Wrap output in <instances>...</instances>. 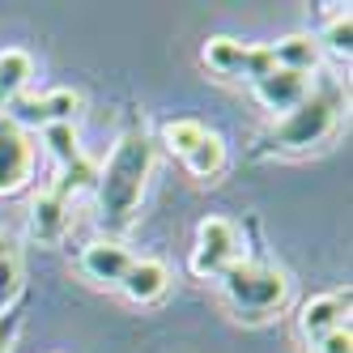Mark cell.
I'll return each mask as SVG.
<instances>
[{
  "mask_svg": "<svg viewBox=\"0 0 353 353\" xmlns=\"http://www.w3.org/2000/svg\"><path fill=\"white\" fill-rule=\"evenodd\" d=\"M43 145H47V154H52L56 162H64V166H68L72 158H81L72 123H47V128H43Z\"/></svg>",
  "mask_w": 353,
  "mask_h": 353,
  "instance_id": "9a60e30c",
  "label": "cell"
},
{
  "mask_svg": "<svg viewBox=\"0 0 353 353\" xmlns=\"http://www.w3.org/2000/svg\"><path fill=\"white\" fill-rule=\"evenodd\" d=\"M34 170V149L26 128H17L9 115H0V196L17 192Z\"/></svg>",
  "mask_w": 353,
  "mask_h": 353,
  "instance_id": "5b68a950",
  "label": "cell"
},
{
  "mask_svg": "<svg viewBox=\"0 0 353 353\" xmlns=\"http://www.w3.org/2000/svg\"><path fill=\"white\" fill-rule=\"evenodd\" d=\"M239 260V234L225 217H209L200 221V234H196V256H192V268L200 276H221Z\"/></svg>",
  "mask_w": 353,
  "mask_h": 353,
  "instance_id": "277c9868",
  "label": "cell"
},
{
  "mask_svg": "<svg viewBox=\"0 0 353 353\" xmlns=\"http://www.w3.org/2000/svg\"><path fill=\"white\" fill-rule=\"evenodd\" d=\"M9 256V243H5V234H0V260H5Z\"/></svg>",
  "mask_w": 353,
  "mask_h": 353,
  "instance_id": "603a6c76",
  "label": "cell"
},
{
  "mask_svg": "<svg viewBox=\"0 0 353 353\" xmlns=\"http://www.w3.org/2000/svg\"><path fill=\"white\" fill-rule=\"evenodd\" d=\"M256 94H260V103L268 107V111H281V115H290L302 98L311 94V85H307V77L302 72H290V68H272L268 77H260L256 81Z\"/></svg>",
  "mask_w": 353,
  "mask_h": 353,
  "instance_id": "8992f818",
  "label": "cell"
},
{
  "mask_svg": "<svg viewBox=\"0 0 353 353\" xmlns=\"http://www.w3.org/2000/svg\"><path fill=\"white\" fill-rule=\"evenodd\" d=\"M30 72H34V64H30L26 52H17V47L0 52V98H17L21 90H26Z\"/></svg>",
  "mask_w": 353,
  "mask_h": 353,
  "instance_id": "4fadbf2b",
  "label": "cell"
},
{
  "mask_svg": "<svg viewBox=\"0 0 353 353\" xmlns=\"http://www.w3.org/2000/svg\"><path fill=\"white\" fill-rule=\"evenodd\" d=\"M200 141H205V123H196V119H170V123H166V145L179 149L183 158L192 154Z\"/></svg>",
  "mask_w": 353,
  "mask_h": 353,
  "instance_id": "e0dca14e",
  "label": "cell"
},
{
  "mask_svg": "<svg viewBox=\"0 0 353 353\" xmlns=\"http://www.w3.org/2000/svg\"><path fill=\"white\" fill-rule=\"evenodd\" d=\"M272 60H276V68H290V72H307L319 64V43L315 39H307V34H294V39H281L272 47Z\"/></svg>",
  "mask_w": 353,
  "mask_h": 353,
  "instance_id": "8fae6325",
  "label": "cell"
},
{
  "mask_svg": "<svg viewBox=\"0 0 353 353\" xmlns=\"http://www.w3.org/2000/svg\"><path fill=\"white\" fill-rule=\"evenodd\" d=\"M17 290H21V268H17L13 256H5V260H0V307H5V302H13Z\"/></svg>",
  "mask_w": 353,
  "mask_h": 353,
  "instance_id": "ffe728a7",
  "label": "cell"
},
{
  "mask_svg": "<svg viewBox=\"0 0 353 353\" xmlns=\"http://www.w3.org/2000/svg\"><path fill=\"white\" fill-rule=\"evenodd\" d=\"M119 290L128 294L132 302H154V298H162V290H166V268H162L158 260H132V268L123 272Z\"/></svg>",
  "mask_w": 353,
  "mask_h": 353,
  "instance_id": "9c48e42d",
  "label": "cell"
},
{
  "mask_svg": "<svg viewBox=\"0 0 353 353\" xmlns=\"http://www.w3.org/2000/svg\"><path fill=\"white\" fill-rule=\"evenodd\" d=\"M221 285H225V298L247 315V319H264L268 311H276L285 302V276L276 268H264V264H247V260H234L230 268L221 272Z\"/></svg>",
  "mask_w": 353,
  "mask_h": 353,
  "instance_id": "7a4b0ae2",
  "label": "cell"
},
{
  "mask_svg": "<svg viewBox=\"0 0 353 353\" xmlns=\"http://www.w3.org/2000/svg\"><path fill=\"white\" fill-rule=\"evenodd\" d=\"M319 353H353V336H349V327H336V332H327L323 341H315Z\"/></svg>",
  "mask_w": 353,
  "mask_h": 353,
  "instance_id": "44dd1931",
  "label": "cell"
},
{
  "mask_svg": "<svg viewBox=\"0 0 353 353\" xmlns=\"http://www.w3.org/2000/svg\"><path fill=\"white\" fill-rule=\"evenodd\" d=\"M64 225H68V213H64V200L60 196H39L34 200V209H30V234L39 243H56L64 234Z\"/></svg>",
  "mask_w": 353,
  "mask_h": 353,
  "instance_id": "30bf717a",
  "label": "cell"
},
{
  "mask_svg": "<svg viewBox=\"0 0 353 353\" xmlns=\"http://www.w3.org/2000/svg\"><path fill=\"white\" fill-rule=\"evenodd\" d=\"M13 332H17V315H5V319H0V353H9Z\"/></svg>",
  "mask_w": 353,
  "mask_h": 353,
  "instance_id": "7402d4cb",
  "label": "cell"
},
{
  "mask_svg": "<svg viewBox=\"0 0 353 353\" xmlns=\"http://www.w3.org/2000/svg\"><path fill=\"white\" fill-rule=\"evenodd\" d=\"M345 307H349V294H332V298L307 302V307H302V332H307V341H323L327 332L345 327V323H341Z\"/></svg>",
  "mask_w": 353,
  "mask_h": 353,
  "instance_id": "ba28073f",
  "label": "cell"
},
{
  "mask_svg": "<svg viewBox=\"0 0 353 353\" xmlns=\"http://www.w3.org/2000/svg\"><path fill=\"white\" fill-rule=\"evenodd\" d=\"M94 183H98V170H94V162H85V158H72V162L64 166V174H60V183L52 188V196L68 200V192H85V188H94Z\"/></svg>",
  "mask_w": 353,
  "mask_h": 353,
  "instance_id": "2e32d148",
  "label": "cell"
},
{
  "mask_svg": "<svg viewBox=\"0 0 353 353\" xmlns=\"http://www.w3.org/2000/svg\"><path fill=\"white\" fill-rule=\"evenodd\" d=\"M81 264H85V272L94 276V281L119 285V281H123V272L132 268V256H128V247H119V243L103 239V243H90V247H85Z\"/></svg>",
  "mask_w": 353,
  "mask_h": 353,
  "instance_id": "52a82bcc",
  "label": "cell"
},
{
  "mask_svg": "<svg viewBox=\"0 0 353 353\" xmlns=\"http://www.w3.org/2000/svg\"><path fill=\"white\" fill-rule=\"evenodd\" d=\"M323 43H327V52L349 56V47H353V17H349V13L332 17V26L323 30Z\"/></svg>",
  "mask_w": 353,
  "mask_h": 353,
  "instance_id": "d6986e66",
  "label": "cell"
},
{
  "mask_svg": "<svg viewBox=\"0 0 353 353\" xmlns=\"http://www.w3.org/2000/svg\"><path fill=\"white\" fill-rule=\"evenodd\" d=\"M332 123H336V90L307 94L290 115H281V123L272 128L268 145L272 149H311L332 132Z\"/></svg>",
  "mask_w": 353,
  "mask_h": 353,
  "instance_id": "3957f363",
  "label": "cell"
},
{
  "mask_svg": "<svg viewBox=\"0 0 353 353\" xmlns=\"http://www.w3.org/2000/svg\"><path fill=\"white\" fill-rule=\"evenodd\" d=\"M149 162H154V145H149L145 132H128L107 158V170L98 174V200H103V221L111 230L128 225V217L137 213Z\"/></svg>",
  "mask_w": 353,
  "mask_h": 353,
  "instance_id": "6da1fadb",
  "label": "cell"
},
{
  "mask_svg": "<svg viewBox=\"0 0 353 353\" xmlns=\"http://www.w3.org/2000/svg\"><path fill=\"white\" fill-rule=\"evenodd\" d=\"M188 166H192V174H200V179L217 174V170L225 166V145H221V137L205 132V141H200L192 154H188Z\"/></svg>",
  "mask_w": 353,
  "mask_h": 353,
  "instance_id": "5bb4252c",
  "label": "cell"
},
{
  "mask_svg": "<svg viewBox=\"0 0 353 353\" xmlns=\"http://www.w3.org/2000/svg\"><path fill=\"white\" fill-rule=\"evenodd\" d=\"M247 56H251V47H243L234 39H209V47H205V64L213 72H221V77H247Z\"/></svg>",
  "mask_w": 353,
  "mask_h": 353,
  "instance_id": "7c38bea8",
  "label": "cell"
},
{
  "mask_svg": "<svg viewBox=\"0 0 353 353\" xmlns=\"http://www.w3.org/2000/svg\"><path fill=\"white\" fill-rule=\"evenodd\" d=\"M72 115H77V94L56 90V94L43 98V119L47 123H72ZM47 123H43V128H47Z\"/></svg>",
  "mask_w": 353,
  "mask_h": 353,
  "instance_id": "ac0fdd59",
  "label": "cell"
}]
</instances>
